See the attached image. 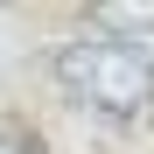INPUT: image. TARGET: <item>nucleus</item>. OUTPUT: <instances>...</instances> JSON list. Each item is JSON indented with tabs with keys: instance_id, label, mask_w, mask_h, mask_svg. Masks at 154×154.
<instances>
[{
	"instance_id": "f03ea898",
	"label": "nucleus",
	"mask_w": 154,
	"mask_h": 154,
	"mask_svg": "<svg viewBox=\"0 0 154 154\" xmlns=\"http://www.w3.org/2000/svg\"><path fill=\"white\" fill-rule=\"evenodd\" d=\"M91 21L105 35H126V42H133V35H154V7H98Z\"/></svg>"
},
{
	"instance_id": "7ed1b4c3",
	"label": "nucleus",
	"mask_w": 154,
	"mask_h": 154,
	"mask_svg": "<svg viewBox=\"0 0 154 154\" xmlns=\"http://www.w3.org/2000/svg\"><path fill=\"white\" fill-rule=\"evenodd\" d=\"M0 154H42V140L21 133V126H0Z\"/></svg>"
},
{
	"instance_id": "f257e3e1",
	"label": "nucleus",
	"mask_w": 154,
	"mask_h": 154,
	"mask_svg": "<svg viewBox=\"0 0 154 154\" xmlns=\"http://www.w3.org/2000/svg\"><path fill=\"white\" fill-rule=\"evenodd\" d=\"M56 84L105 119H140L154 105V56H147V42L91 28V35H70L56 49Z\"/></svg>"
}]
</instances>
